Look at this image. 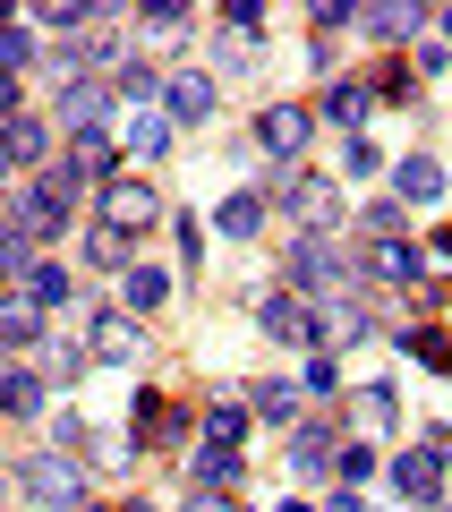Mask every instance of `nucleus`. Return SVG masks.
Segmentation results:
<instances>
[{"mask_svg":"<svg viewBox=\"0 0 452 512\" xmlns=\"http://www.w3.org/2000/svg\"><path fill=\"white\" fill-rule=\"evenodd\" d=\"M333 291H359V274H350V256L333 248V231H308L290 248V299H333Z\"/></svg>","mask_w":452,"mask_h":512,"instance_id":"1","label":"nucleus"},{"mask_svg":"<svg viewBox=\"0 0 452 512\" xmlns=\"http://www.w3.org/2000/svg\"><path fill=\"white\" fill-rule=\"evenodd\" d=\"M26 495H35L43 512H86V470H77L69 453H35L26 461Z\"/></svg>","mask_w":452,"mask_h":512,"instance_id":"2","label":"nucleus"},{"mask_svg":"<svg viewBox=\"0 0 452 512\" xmlns=\"http://www.w3.org/2000/svg\"><path fill=\"white\" fill-rule=\"evenodd\" d=\"M308 128H316L308 103H273V111H256V154H273V163H299Z\"/></svg>","mask_w":452,"mask_h":512,"instance_id":"3","label":"nucleus"},{"mask_svg":"<svg viewBox=\"0 0 452 512\" xmlns=\"http://www.w3.org/2000/svg\"><path fill=\"white\" fill-rule=\"evenodd\" d=\"M86 350H94V359H111V367H137L145 325H137L128 308H94V316H86Z\"/></svg>","mask_w":452,"mask_h":512,"instance_id":"4","label":"nucleus"},{"mask_svg":"<svg viewBox=\"0 0 452 512\" xmlns=\"http://www.w3.org/2000/svg\"><path fill=\"white\" fill-rule=\"evenodd\" d=\"M111 77H69L60 86V128H77V137H103V120H111Z\"/></svg>","mask_w":452,"mask_h":512,"instance_id":"5","label":"nucleus"},{"mask_svg":"<svg viewBox=\"0 0 452 512\" xmlns=\"http://www.w3.org/2000/svg\"><path fill=\"white\" fill-rule=\"evenodd\" d=\"M282 205H290L299 222H308V231H333V222H342V188H333V180H316V171H290Z\"/></svg>","mask_w":452,"mask_h":512,"instance_id":"6","label":"nucleus"},{"mask_svg":"<svg viewBox=\"0 0 452 512\" xmlns=\"http://www.w3.org/2000/svg\"><path fill=\"white\" fill-rule=\"evenodd\" d=\"M256 316H265V333H273V342H290V350H308V342H325V316H316L308 308V299H265V308H256Z\"/></svg>","mask_w":452,"mask_h":512,"instance_id":"7","label":"nucleus"},{"mask_svg":"<svg viewBox=\"0 0 452 512\" xmlns=\"http://www.w3.org/2000/svg\"><path fill=\"white\" fill-rule=\"evenodd\" d=\"M367 274L418 291V282H427V248H418V239H376V248H367Z\"/></svg>","mask_w":452,"mask_h":512,"instance_id":"8","label":"nucleus"},{"mask_svg":"<svg viewBox=\"0 0 452 512\" xmlns=\"http://www.w3.org/2000/svg\"><path fill=\"white\" fill-rule=\"evenodd\" d=\"M163 103H171V120H180V128L214 120V77H205V69H171L163 77Z\"/></svg>","mask_w":452,"mask_h":512,"instance_id":"9","label":"nucleus"},{"mask_svg":"<svg viewBox=\"0 0 452 512\" xmlns=\"http://www.w3.org/2000/svg\"><path fill=\"white\" fill-rule=\"evenodd\" d=\"M154 214H163V197H154L145 180H111L103 188V222H111V231H145Z\"/></svg>","mask_w":452,"mask_h":512,"instance_id":"10","label":"nucleus"},{"mask_svg":"<svg viewBox=\"0 0 452 512\" xmlns=\"http://www.w3.org/2000/svg\"><path fill=\"white\" fill-rule=\"evenodd\" d=\"M393 487L410 495V504H435V495H444V453H435V444H418V453H393Z\"/></svg>","mask_w":452,"mask_h":512,"instance_id":"11","label":"nucleus"},{"mask_svg":"<svg viewBox=\"0 0 452 512\" xmlns=\"http://www.w3.org/2000/svg\"><path fill=\"white\" fill-rule=\"evenodd\" d=\"M0 154H9V171H43V163H52V128L18 111V120L0 128Z\"/></svg>","mask_w":452,"mask_h":512,"instance_id":"12","label":"nucleus"},{"mask_svg":"<svg viewBox=\"0 0 452 512\" xmlns=\"http://www.w3.org/2000/svg\"><path fill=\"white\" fill-rule=\"evenodd\" d=\"M128 436H137V444H180L188 436V410H171L163 393H145V402L128 410Z\"/></svg>","mask_w":452,"mask_h":512,"instance_id":"13","label":"nucleus"},{"mask_svg":"<svg viewBox=\"0 0 452 512\" xmlns=\"http://www.w3.org/2000/svg\"><path fill=\"white\" fill-rule=\"evenodd\" d=\"M316 111H325L333 128H359L367 111H376V86H359V77H333V86H325V103H316Z\"/></svg>","mask_w":452,"mask_h":512,"instance_id":"14","label":"nucleus"},{"mask_svg":"<svg viewBox=\"0 0 452 512\" xmlns=\"http://www.w3.org/2000/svg\"><path fill=\"white\" fill-rule=\"evenodd\" d=\"M444 197V171L427 163V154H410V163H393V205H435Z\"/></svg>","mask_w":452,"mask_h":512,"instance_id":"15","label":"nucleus"},{"mask_svg":"<svg viewBox=\"0 0 452 512\" xmlns=\"http://www.w3.org/2000/svg\"><path fill=\"white\" fill-rule=\"evenodd\" d=\"M188 487H197V495H231V487H239V453L197 444V461H188Z\"/></svg>","mask_w":452,"mask_h":512,"instance_id":"16","label":"nucleus"},{"mask_svg":"<svg viewBox=\"0 0 452 512\" xmlns=\"http://www.w3.org/2000/svg\"><path fill=\"white\" fill-rule=\"evenodd\" d=\"M163 291H171V274H163V265H128V274H120V308H128V316L163 308Z\"/></svg>","mask_w":452,"mask_h":512,"instance_id":"17","label":"nucleus"},{"mask_svg":"<svg viewBox=\"0 0 452 512\" xmlns=\"http://www.w3.org/2000/svg\"><path fill=\"white\" fill-rule=\"evenodd\" d=\"M0 410H9V419H35L43 410V376L35 367H0Z\"/></svg>","mask_w":452,"mask_h":512,"instance_id":"18","label":"nucleus"},{"mask_svg":"<svg viewBox=\"0 0 452 512\" xmlns=\"http://www.w3.org/2000/svg\"><path fill=\"white\" fill-rule=\"evenodd\" d=\"M120 146L137 154V163H154V154H171V120H163V111H137V120L120 128Z\"/></svg>","mask_w":452,"mask_h":512,"instance_id":"19","label":"nucleus"},{"mask_svg":"<svg viewBox=\"0 0 452 512\" xmlns=\"http://www.w3.org/2000/svg\"><path fill=\"white\" fill-rule=\"evenodd\" d=\"M367 35H376V43H410L418 35V26H427V9H418V0H410V9H401V0H393V9H367Z\"/></svg>","mask_w":452,"mask_h":512,"instance_id":"20","label":"nucleus"},{"mask_svg":"<svg viewBox=\"0 0 452 512\" xmlns=\"http://www.w3.org/2000/svg\"><path fill=\"white\" fill-rule=\"evenodd\" d=\"M214 222H222V231H231V239H256V231H265V197H256V188H231Z\"/></svg>","mask_w":452,"mask_h":512,"instance_id":"21","label":"nucleus"},{"mask_svg":"<svg viewBox=\"0 0 452 512\" xmlns=\"http://www.w3.org/2000/svg\"><path fill=\"white\" fill-rule=\"evenodd\" d=\"M43 342V308H26V299H0V350H26Z\"/></svg>","mask_w":452,"mask_h":512,"instance_id":"22","label":"nucleus"},{"mask_svg":"<svg viewBox=\"0 0 452 512\" xmlns=\"http://www.w3.org/2000/svg\"><path fill=\"white\" fill-rule=\"evenodd\" d=\"M350 410H359V427H367V436H384V427L401 419V402H393V384H359V402H350Z\"/></svg>","mask_w":452,"mask_h":512,"instance_id":"23","label":"nucleus"},{"mask_svg":"<svg viewBox=\"0 0 452 512\" xmlns=\"http://www.w3.org/2000/svg\"><path fill=\"white\" fill-rule=\"evenodd\" d=\"M239 436H248V410H239V402L205 410V444H214V453H239Z\"/></svg>","mask_w":452,"mask_h":512,"instance_id":"24","label":"nucleus"},{"mask_svg":"<svg viewBox=\"0 0 452 512\" xmlns=\"http://www.w3.org/2000/svg\"><path fill=\"white\" fill-rule=\"evenodd\" d=\"M111 94H120V103H154V94H163V77L145 69V60H120V77H111Z\"/></svg>","mask_w":452,"mask_h":512,"instance_id":"25","label":"nucleus"},{"mask_svg":"<svg viewBox=\"0 0 452 512\" xmlns=\"http://www.w3.org/2000/svg\"><path fill=\"white\" fill-rule=\"evenodd\" d=\"M69 299V274L60 265H26V308H60Z\"/></svg>","mask_w":452,"mask_h":512,"instance_id":"26","label":"nucleus"},{"mask_svg":"<svg viewBox=\"0 0 452 512\" xmlns=\"http://www.w3.org/2000/svg\"><path fill=\"white\" fill-rule=\"evenodd\" d=\"M333 453V427H299V444H290V461H299V478H316Z\"/></svg>","mask_w":452,"mask_h":512,"instance_id":"27","label":"nucleus"},{"mask_svg":"<svg viewBox=\"0 0 452 512\" xmlns=\"http://www.w3.org/2000/svg\"><path fill=\"white\" fill-rule=\"evenodd\" d=\"M401 350H418L435 376H452V333H435V325H427V333H401Z\"/></svg>","mask_w":452,"mask_h":512,"instance_id":"28","label":"nucleus"},{"mask_svg":"<svg viewBox=\"0 0 452 512\" xmlns=\"http://www.w3.org/2000/svg\"><path fill=\"white\" fill-rule=\"evenodd\" d=\"M86 256H94V265H120V274H128V231L94 222V231H86Z\"/></svg>","mask_w":452,"mask_h":512,"instance_id":"29","label":"nucleus"},{"mask_svg":"<svg viewBox=\"0 0 452 512\" xmlns=\"http://www.w3.org/2000/svg\"><path fill=\"white\" fill-rule=\"evenodd\" d=\"M256 419L290 427V419H299V393H290V384H256Z\"/></svg>","mask_w":452,"mask_h":512,"instance_id":"30","label":"nucleus"},{"mask_svg":"<svg viewBox=\"0 0 452 512\" xmlns=\"http://www.w3.org/2000/svg\"><path fill=\"white\" fill-rule=\"evenodd\" d=\"M137 35H145V43H180V35H188V9H145Z\"/></svg>","mask_w":452,"mask_h":512,"instance_id":"31","label":"nucleus"},{"mask_svg":"<svg viewBox=\"0 0 452 512\" xmlns=\"http://www.w3.org/2000/svg\"><path fill=\"white\" fill-rule=\"evenodd\" d=\"M43 367H52L60 384H77V376H86V350H77V342H43Z\"/></svg>","mask_w":452,"mask_h":512,"instance_id":"32","label":"nucleus"},{"mask_svg":"<svg viewBox=\"0 0 452 512\" xmlns=\"http://www.w3.org/2000/svg\"><path fill=\"white\" fill-rule=\"evenodd\" d=\"M359 333H367V308H359V299H350V308H333V316H325V342H359Z\"/></svg>","mask_w":452,"mask_h":512,"instance_id":"33","label":"nucleus"},{"mask_svg":"<svg viewBox=\"0 0 452 512\" xmlns=\"http://www.w3.org/2000/svg\"><path fill=\"white\" fill-rule=\"evenodd\" d=\"M26 60H35V43H26L18 26H0V77H9V69H26Z\"/></svg>","mask_w":452,"mask_h":512,"instance_id":"34","label":"nucleus"},{"mask_svg":"<svg viewBox=\"0 0 452 512\" xmlns=\"http://www.w3.org/2000/svg\"><path fill=\"white\" fill-rule=\"evenodd\" d=\"M367 231H376V239H401V205H393V197L367 205Z\"/></svg>","mask_w":452,"mask_h":512,"instance_id":"35","label":"nucleus"},{"mask_svg":"<svg viewBox=\"0 0 452 512\" xmlns=\"http://www.w3.org/2000/svg\"><path fill=\"white\" fill-rule=\"evenodd\" d=\"M0 120H18V77H0Z\"/></svg>","mask_w":452,"mask_h":512,"instance_id":"36","label":"nucleus"},{"mask_svg":"<svg viewBox=\"0 0 452 512\" xmlns=\"http://www.w3.org/2000/svg\"><path fill=\"white\" fill-rule=\"evenodd\" d=\"M180 512H231V504H222V495H188Z\"/></svg>","mask_w":452,"mask_h":512,"instance_id":"37","label":"nucleus"},{"mask_svg":"<svg viewBox=\"0 0 452 512\" xmlns=\"http://www.w3.org/2000/svg\"><path fill=\"white\" fill-rule=\"evenodd\" d=\"M325 512H367V504H359V495H333V504H325Z\"/></svg>","mask_w":452,"mask_h":512,"instance_id":"38","label":"nucleus"},{"mask_svg":"<svg viewBox=\"0 0 452 512\" xmlns=\"http://www.w3.org/2000/svg\"><path fill=\"white\" fill-rule=\"evenodd\" d=\"M435 248H444V256H452V222H444V231H435Z\"/></svg>","mask_w":452,"mask_h":512,"instance_id":"39","label":"nucleus"},{"mask_svg":"<svg viewBox=\"0 0 452 512\" xmlns=\"http://www.w3.org/2000/svg\"><path fill=\"white\" fill-rule=\"evenodd\" d=\"M0 180H9V154H0Z\"/></svg>","mask_w":452,"mask_h":512,"instance_id":"40","label":"nucleus"},{"mask_svg":"<svg viewBox=\"0 0 452 512\" xmlns=\"http://www.w3.org/2000/svg\"><path fill=\"white\" fill-rule=\"evenodd\" d=\"M444 35H452V18H444Z\"/></svg>","mask_w":452,"mask_h":512,"instance_id":"41","label":"nucleus"}]
</instances>
